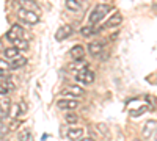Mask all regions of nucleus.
Returning a JSON list of instances; mask_svg holds the SVG:
<instances>
[{
  "label": "nucleus",
  "mask_w": 157,
  "mask_h": 141,
  "mask_svg": "<svg viewBox=\"0 0 157 141\" xmlns=\"http://www.w3.org/2000/svg\"><path fill=\"white\" fill-rule=\"evenodd\" d=\"M110 9H112V6L107 5V3H101V5L94 6L93 11H91L90 16H88V24L90 25H96L99 20H102L104 17H105L107 13H110Z\"/></svg>",
  "instance_id": "f257e3e1"
},
{
  "label": "nucleus",
  "mask_w": 157,
  "mask_h": 141,
  "mask_svg": "<svg viewBox=\"0 0 157 141\" xmlns=\"http://www.w3.org/2000/svg\"><path fill=\"white\" fill-rule=\"evenodd\" d=\"M17 17L27 25H35V24L39 22V16L35 11H29V9H24V8H21L17 11Z\"/></svg>",
  "instance_id": "f03ea898"
},
{
  "label": "nucleus",
  "mask_w": 157,
  "mask_h": 141,
  "mask_svg": "<svg viewBox=\"0 0 157 141\" xmlns=\"http://www.w3.org/2000/svg\"><path fill=\"white\" fill-rule=\"evenodd\" d=\"M75 82L83 83V85H91V83L94 82V72L90 71L88 68L78 71V72L75 74Z\"/></svg>",
  "instance_id": "7ed1b4c3"
},
{
  "label": "nucleus",
  "mask_w": 157,
  "mask_h": 141,
  "mask_svg": "<svg viewBox=\"0 0 157 141\" xmlns=\"http://www.w3.org/2000/svg\"><path fill=\"white\" fill-rule=\"evenodd\" d=\"M74 33V28L71 27L69 24H64L63 27H60L55 33V39L57 41H64V39H68V38Z\"/></svg>",
  "instance_id": "20e7f679"
},
{
  "label": "nucleus",
  "mask_w": 157,
  "mask_h": 141,
  "mask_svg": "<svg viewBox=\"0 0 157 141\" xmlns=\"http://www.w3.org/2000/svg\"><path fill=\"white\" fill-rule=\"evenodd\" d=\"M57 107L60 110H69V111H74L77 107H78V102L75 99H60L57 102Z\"/></svg>",
  "instance_id": "39448f33"
},
{
  "label": "nucleus",
  "mask_w": 157,
  "mask_h": 141,
  "mask_svg": "<svg viewBox=\"0 0 157 141\" xmlns=\"http://www.w3.org/2000/svg\"><path fill=\"white\" fill-rule=\"evenodd\" d=\"M24 36V28L21 27V25H13V27L10 28V32L6 33V38L11 41V43H14V41H17V39H21V38Z\"/></svg>",
  "instance_id": "423d86ee"
},
{
  "label": "nucleus",
  "mask_w": 157,
  "mask_h": 141,
  "mask_svg": "<svg viewBox=\"0 0 157 141\" xmlns=\"http://www.w3.org/2000/svg\"><path fill=\"white\" fill-rule=\"evenodd\" d=\"M63 93L68 94V96H83L85 89L82 86H78V85H68V86H64Z\"/></svg>",
  "instance_id": "0eeeda50"
},
{
  "label": "nucleus",
  "mask_w": 157,
  "mask_h": 141,
  "mask_svg": "<svg viewBox=\"0 0 157 141\" xmlns=\"http://www.w3.org/2000/svg\"><path fill=\"white\" fill-rule=\"evenodd\" d=\"M85 68H88V63L83 61V60H74L72 63H69V65L66 66V69L71 71V72H74V74H77L78 71H82Z\"/></svg>",
  "instance_id": "6e6552de"
},
{
  "label": "nucleus",
  "mask_w": 157,
  "mask_h": 141,
  "mask_svg": "<svg viewBox=\"0 0 157 141\" xmlns=\"http://www.w3.org/2000/svg\"><path fill=\"white\" fill-rule=\"evenodd\" d=\"M123 22V16H121V13H115V14L102 25V28H112V27H118Z\"/></svg>",
  "instance_id": "1a4fd4ad"
},
{
  "label": "nucleus",
  "mask_w": 157,
  "mask_h": 141,
  "mask_svg": "<svg viewBox=\"0 0 157 141\" xmlns=\"http://www.w3.org/2000/svg\"><path fill=\"white\" fill-rule=\"evenodd\" d=\"M66 136H68V139H71V141L82 139V136H83V129H80V127H72V129L68 130Z\"/></svg>",
  "instance_id": "9d476101"
},
{
  "label": "nucleus",
  "mask_w": 157,
  "mask_h": 141,
  "mask_svg": "<svg viewBox=\"0 0 157 141\" xmlns=\"http://www.w3.org/2000/svg\"><path fill=\"white\" fill-rule=\"evenodd\" d=\"M69 54H71V57L74 60H83V57H85V47L80 46V44H77V46H74L71 49Z\"/></svg>",
  "instance_id": "9b49d317"
},
{
  "label": "nucleus",
  "mask_w": 157,
  "mask_h": 141,
  "mask_svg": "<svg viewBox=\"0 0 157 141\" xmlns=\"http://www.w3.org/2000/svg\"><path fill=\"white\" fill-rule=\"evenodd\" d=\"M155 127H157V121L149 119V121L145 124V127H143V136H145V138H149V136L154 133Z\"/></svg>",
  "instance_id": "f8f14e48"
},
{
  "label": "nucleus",
  "mask_w": 157,
  "mask_h": 141,
  "mask_svg": "<svg viewBox=\"0 0 157 141\" xmlns=\"http://www.w3.org/2000/svg\"><path fill=\"white\" fill-rule=\"evenodd\" d=\"M102 49H104V46L101 43H90L88 44V52H90V55H93V57L101 55Z\"/></svg>",
  "instance_id": "ddd939ff"
},
{
  "label": "nucleus",
  "mask_w": 157,
  "mask_h": 141,
  "mask_svg": "<svg viewBox=\"0 0 157 141\" xmlns=\"http://www.w3.org/2000/svg\"><path fill=\"white\" fill-rule=\"evenodd\" d=\"M11 89H14V83L11 80H5L3 83H0V96L6 97V94L11 91Z\"/></svg>",
  "instance_id": "4468645a"
},
{
  "label": "nucleus",
  "mask_w": 157,
  "mask_h": 141,
  "mask_svg": "<svg viewBox=\"0 0 157 141\" xmlns=\"http://www.w3.org/2000/svg\"><path fill=\"white\" fill-rule=\"evenodd\" d=\"M27 65V58L25 57H16V58H13L11 60V63H10V66H11V69H19V68H22V66H25Z\"/></svg>",
  "instance_id": "2eb2a0df"
},
{
  "label": "nucleus",
  "mask_w": 157,
  "mask_h": 141,
  "mask_svg": "<svg viewBox=\"0 0 157 141\" xmlns=\"http://www.w3.org/2000/svg\"><path fill=\"white\" fill-rule=\"evenodd\" d=\"M19 5H21V8H24V9L35 11V13H36V9L39 8V6H38V3H36V2H33V0H19Z\"/></svg>",
  "instance_id": "dca6fc26"
},
{
  "label": "nucleus",
  "mask_w": 157,
  "mask_h": 141,
  "mask_svg": "<svg viewBox=\"0 0 157 141\" xmlns=\"http://www.w3.org/2000/svg\"><path fill=\"white\" fill-rule=\"evenodd\" d=\"M10 108H11V102L8 97H2L0 99V110H2L3 116H8L10 114Z\"/></svg>",
  "instance_id": "f3484780"
},
{
  "label": "nucleus",
  "mask_w": 157,
  "mask_h": 141,
  "mask_svg": "<svg viewBox=\"0 0 157 141\" xmlns=\"http://www.w3.org/2000/svg\"><path fill=\"white\" fill-rule=\"evenodd\" d=\"M5 57L6 58H10V60H13V58H16V57H19V49H16L14 46H11V47H8V49H5Z\"/></svg>",
  "instance_id": "a211bd4d"
},
{
  "label": "nucleus",
  "mask_w": 157,
  "mask_h": 141,
  "mask_svg": "<svg viewBox=\"0 0 157 141\" xmlns=\"http://www.w3.org/2000/svg\"><path fill=\"white\" fill-rule=\"evenodd\" d=\"M17 138H19V141H35V138H33L30 130H21Z\"/></svg>",
  "instance_id": "6ab92c4d"
},
{
  "label": "nucleus",
  "mask_w": 157,
  "mask_h": 141,
  "mask_svg": "<svg viewBox=\"0 0 157 141\" xmlns=\"http://www.w3.org/2000/svg\"><path fill=\"white\" fill-rule=\"evenodd\" d=\"M66 8L69 11H80V2L78 0H66Z\"/></svg>",
  "instance_id": "aec40b11"
},
{
  "label": "nucleus",
  "mask_w": 157,
  "mask_h": 141,
  "mask_svg": "<svg viewBox=\"0 0 157 141\" xmlns=\"http://www.w3.org/2000/svg\"><path fill=\"white\" fill-rule=\"evenodd\" d=\"M21 113H22L21 104H11V108H10V116H13V118H17Z\"/></svg>",
  "instance_id": "412c9836"
},
{
  "label": "nucleus",
  "mask_w": 157,
  "mask_h": 141,
  "mask_svg": "<svg viewBox=\"0 0 157 141\" xmlns=\"http://www.w3.org/2000/svg\"><path fill=\"white\" fill-rule=\"evenodd\" d=\"M11 71V66L6 60H0V75H6Z\"/></svg>",
  "instance_id": "4be33fe9"
},
{
  "label": "nucleus",
  "mask_w": 157,
  "mask_h": 141,
  "mask_svg": "<svg viewBox=\"0 0 157 141\" xmlns=\"http://www.w3.org/2000/svg\"><path fill=\"white\" fill-rule=\"evenodd\" d=\"M148 110H149L148 105H141L138 110H129V113H130V116H141V114L146 113Z\"/></svg>",
  "instance_id": "5701e85b"
},
{
  "label": "nucleus",
  "mask_w": 157,
  "mask_h": 141,
  "mask_svg": "<svg viewBox=\"0 0 157 141\" xmlns=\"http://www.w3.org/2000/svg\"><path fill=\"white\" fill-rule=\"evenodd\" d=\"M13 46H14L16 49H19V50H24V49H27V47H29V43L21 38V39H17V41L13 43Z\"/></svg>",
  "instance_id": "b1692460"
},
{
  "label": "nucleus",
  "mask_w": 157,
  "mask_h": 141,
  "mask_svg": "<svg viewBox=\"0 0 157 141\" xmlns=\"http://www.w3.org/2000/svg\"><path fill=\"white\" fill-rule=\"evenodd\" d=\"M143 99H145V102H146V105L149 107V110H155V99L152 96H145Z\"/></svg>",
  "instance_id": "393cba45"
},
{
  "label": "nucleus",
  "mask_w": 157,
  "mask_h": 141,
  "mask_svg": "<svg viewBox=\"0 0 157 141\" xmlns=\"http://www.w3.org/2000/svg\"><path fill=\"white\" fill-rule=\"evenodd\" d=\"M94 28H93V25H88V27H83L82 30H80V33H82V36H91V35H94Z\"/></svg>",
  "instance_id": "a878e982"
},
{
  "label": "nucleus",
  "mask_w": 157,
  "mask_h": 141,
  "mask_svg": "<svg viewBox=\"0 0 157 141\" xmlns=\"http://www.w3.org/2000/svg\"><path fill=\"white\" fill-rule=\"evenodd\" d=\"M66 122L68 124H77L78 122V116L75 113H68L66 114Z\"/></svg>",
  "instance_id": "bb28decb"
},
{
  "label": "nucleus",
  "mask_w": 157,
  "mask_h": 141,
  "mask_svg": "<svg viewBox=\"0 0 157 141\" xmlns=\"http://www.w3.org/2000/svg\"><path fill=\"white\" fill-rule=\"evenodd\" d=\"M96 129L99 132H104V135H107L109 133V129H107V125L105 124H96Z\"/></svg>",
  "instance_id": "cd10ccee"
},
{
  "label": "nucleus",
  "mask_w": 157,
  "mask_h": 141,
  "mask_svg": "<svg viewBox=\"0 0 157 141\" xmlns=\"http://www.w3.org/2000/svg\"><path fill=\"white\" fill-rule=\"evenodd\" d=\"M21 125V121H16V122H11L10 124V127H8V130H16L17 127Z\"/></svg>",
  "instance_id": "c85d7f7f"
},
{
  "label": "nucleus",
  "mask_w": 157,
  "mask_h": 141,
  "mask_svg": "<svg viewBox=\"0 0 157 141\" xmlns=\"http://www.w3.org/2000/svg\"><path fill=\"white\" fill-rule=\"evenodd\" d=\"M6 132H8V127H5L3 122L0 121V135H3V133H6Z\"/></svg>",
  "instance_id": "c756f323"
},
{
  "label": "nucleus",
  "mask_w": 157,
  "mask_h": 141,
  "mask_svg": "<svg viewBox=\"0 0 157 141\" xmlns=\"http://www.w3.org/2000/svg\"><path fill=\"white\" fill-rule=\"evenodd\" d=\"M5 80H8V79H6V77H5V75H0V83H3Z\"/></svg>",
  "instance_id": "7c9ffc66"
},
{
  "label": "nucleus",
  "mask_w": 157,
  "mask_h": 141,
  "mask_svg": "<svg viewBox=\"0 0 157 141\" xmlns=\"http://www.w3.org/2000/svg\"><path fill=\"white\" fill-rule=\"evenodd\" d=\"M80 141H94V138H82Z\"/></svg>",
  "instance_id": "2f4dec72"
},
{
  "label": "nucleus",
  "mask_w": 157,
  "mask_h": 141,
  "mask_svg": "<svg viewBox=\"0 0 157 141\" xmlns=\"http://www.w3.org/2000/svg\"><path fill=\"white\" fill-rule=\"evenodd\" d=\"M154 9H155V11H157V3H155V5H154Z\"/></svg>",
  "instance_id": "473e14b6"
},
{
  "label": "nucleus",
  "mask_w": 157,
  "mask_h": 141,
  "mask_svg": "<svg viewBox=\"0 0 157 141\" xmlns=\"http://www.w3.org/2000/svg\"><path fill=\"white\" fill-rule=\"evenodd\" d=\"M154 138H155V141H157V132H155V135H154Z\"/></svg>",
  "instance_id": "72a5a7b5"
},
{
  "label": "nucleus",
  "mask_w": 157,
  "mask_h": 141,
  "mask_svg": "<svg viewBox=\"0 0 157 141\" xmlns=\"http://www.w3.org/2000/svg\"><path fill=\"white\" fill-rule=\"evenodd\" d=\"M134 141H141V139H134Z\"/></svg>",
  "instance_id": "f704fd0d"
},
{
  "label": "nucleus",
  "mask_w": 157,
  "mask_h": 141,
  "mask_svg": "<svg viewBox=\"0 0 157 141\" xmlns=\"http://www.w3.org/2000/svg\"><path fill=\"white\" fill-rule=\"evenodd\" d=\"M78 2H80V0H78Z\"/></svg>",
  "instance_id": "c9c22d12"
}]
</instances>
